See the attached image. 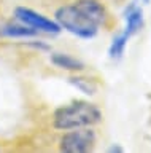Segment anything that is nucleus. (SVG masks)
I'll use <instances>...</instances> for the list:
<instances>
[{
	"instance_id": "f257e3e1",
	"label": "nucleus",
	"mask_w": 151,
	"mask_h": 153,
	"mask_svg": "<svg viewBox=\"0 0 151 153\" xmlns=\"http://www.w3.org/2000/svg\"><path fill=\"white\" fill-rule=\"evenodd\" d=\"M103 120L102 110L89 100L77 99L60 105L53 113V126L57 131H69L77 128L96 126Z\"/></svg>"
},
{
	"instance_id": "f03ea898",
	"label": "nucleus",
	"mask_w": 151,
	"mask_h": 153,
	"mask_svg": "<svg viewBox=\"0 0 151 153\" xmlns=\"http://www.w3.org/2000/svg\"><path fill=\"white\" fill-rule=\"evenodd\" d=\"M54 21L60 26L62 30H67L72 35L81 40H92L97 37L99 27L94 24L75 3L62 5L54 11Z\"/></svg>"
},
{
	"instance_id": "7ed1b4c3",
	"label": "nucleus",
	"mask_w": 151,
	"mask_h": 153,
	"mask_svg": "<svg viewBox=\"0 0 151 153\" xmlns=\"http://www.w3.org/2000/svg\"><path fill=\"white\" fill-rule=\"evenodd\" d=\"M97 142V134L89 128L69 129L59 140V150L64 153H88L91 152Z\"/></svg>"
},
{
	"instance_id": "20e7f679",
	"label": "nucleus",
	"mask_w": 151,
	"mask_h": 153,
	"mask_svg": "<svg viewBox=\"0 0 151 153\" xmlns=\"http://www.w3.org/2000/svg\"><path fill=\"white\" fill-rule=\"evenodd\" d=\"M15 19L19 21L26 26L35 29L38 33H46V35H59L62 32V29L54 19L46 18L45 14H41L35 10L29 7H16L15 8Z\"/></svg>"
},
{
	"instance_id": "39448f33",
	"label": "nucleus",
	"mask_w": 151,
	"mask_h": 153,
	"mask_svg": "<svg viewBox=\"0 0 151 153\" xmlns=\"http://www.w3.org/2000/svg\"><path fill=\"white\" fill-rule=\"evenodd\" d=\"M73 3L99 27H108L110 13L100 0H75Z\"/></svg>"
},
{
	"instance_id": "423d86ee",
	"label": "nucleus",
	"mask_w": 151,
	"mask_h": 153,
	"mask_svg": "<svg viewBox=\"0 0 151 153\" xmlns=\"http://www.w3.org/2000/svg\"><path fill=\"white\" fill-rule=\"evenodd\" d=\"M122 18L126 21L124 32L129 37L137 35L141 32V29L145 27V16H143V8L138 5V0H130L126 5L124 11H122Z\"/></svg>"
},
{
	"instance_id": "0eeeda50",
	"label": "nucleus",
	"mask_w": 151,
	"mask_h": 153,
	"mask_svg": "<svg viewBox=\"0 0 151 153\" xmlns=\"http://www.w3.org/2000/svg\"><path fill=\"white\" fill-rule=\"evenodd\" d=\"M40 33L26 24H22L19 21L16 22H5L0 26V37L2 38H37Z\"/></svg>"
},
{
	"instance_id": "6e6552de",
	"label": "nucleus",
	"mask_w": 151,
	"mask_h": 153,
	"mask_svg": "<svg viewBox=\"0 0 151 153\" xmlns=\"http://www.w3.org/2000/svg\"><path fill=\"white\" fill-rule=\"evenodd\" d=\"M49 61L54 67H57L60 70H67V72H83L86 69V64L75 57L72 54H67V53H51L49 54Z\"/></svg>"
},
{
	"instance_id": "1a4fd4ad",
	"label": "nucleus",
	"mask_w": 151,
	"mask_h": 153,
	"mask_svg": "<svg viewBox=\"0 0 151 153\" xmlns=\"http://www.w3.org/2000/svg\"><path fill=\"white\" fill-rule=\"evenodd\" d=\"M129 40H130V37L127 35L124 30L116 33V35L113 37L110 46H108V57H110L111 61H119L121 57L124 56V51L127 48Z\"/></svg>"
},
{
	"instance_id": "9d476101",
	"label": "nucleus",
	"mask_w": 151,
	"mask_h": 153,
	"mask_svg": "<svg viewBox=\"0 0 151 153\" xmlns=\"http://www.w3.org/2000/svg\"><path fill=\"white\" fill-rule=\"evenodd\" d=\"M69 83L73 86L75 89H78L80 93L86 94V96H94L99 91V85L96 80L88 78L83 75H72L69 76Z\"/></svg>"
},
{
	"instance_id": "9b49d317",
	"label": "nucleus",
	"mask_w": 151,
	"mask_h": 153,
	"mask_svg": "<svg viewBox=\"0 0 151 153\" xmlns=\"http://www.w3.org/2000/svg\"><path fill=\"white\" fill-rule=\"evenodd\" d=\"M27 46L34 48V50H37V51H49V50H51V46H49L46 42H43V40H32V42H27Z\"/></svg>"
},
{
	"instance_id": "f8f14e48",
	"label": "nucleus",
	"mask_w": 151,
	"mask_h": 153,
	"mask_svg": "<svg viewBox=\"0 0 151 153\" xmlns=\"http://www.w3.org/2000/svg\"><path fill=\"white\" fill-rule=\"evenodd\" d=\"M107 152H108V153H122V152H124V148H122L119 143H113V145L108 147Z\"/></svg>"
},
{
	"instance_id": "ddd939ff",
	"label": "nucleus",
	"mask_w": 151,
	"mask_h": 153,
	"mask_svg": "<svg viewBox=\"0 0 151 153\" xmlns=\"http://www.w3.org/2000/svg\"><path fill=\"white\" fill-rule=\"evenodd\" d=\"M141 2H143V3H148V2H150V0H141Z\"/></svg>"
}]
</instances>
